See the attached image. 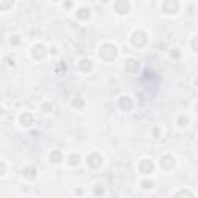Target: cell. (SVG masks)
Segmentation results:
<instances>
[{
    "label": "cell",
    "mask_w": 198,
    "mask_h": 198,
    "mask_svg": "<svg viewBox=\"0 0 198 198\" xmlns=\"http://www.w3.org/2000/svg\"><path fill=\"white\" fill-rule=\"evenodd\" d=\"M22 122H31V116L29 115H22Z\"/></svg>",
    "instance_id": "6da1fadb"
}]
</instances>
